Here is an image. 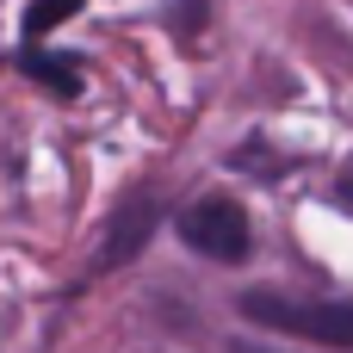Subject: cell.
Wrapping results in <instances>:
<instances>
[{"label":"cell","mask_w":353,"mask_h":353,"mask_svg":"<svg viewBox=\"0 0 353 353\" xmlns=\"http://www.w3.org/2000/svg\"><path fill=\"white\" fill-rule=\"evenodd\" d=\"M242 323L310 341V347H335L353 353V298H323V292H285V285H261L236 298Z\"/></svg>","instance_id":"6da1fadb"},{"label":"cell","mask_w":353,"mask_h":353,"mask_svg":"<svg viewBox=\"0 0 353 353\" xmlns=\"http://www.w3.org/2000/svg\"><path fill=\"white\" fill-rule=\"evenodd\" d=\"M174 236L217 267H242L254 254V223L230 192H199L186 211H174Z\"/></svg>","instance_id":"7a4b0ae2"},{"label":"cell","mask_w":353,"mask_h":353,"mask_svg":"<svg viewBox=\"0 0 353 353\" xmlns=\"http://www.w3.org/2000/svg\"><path fill=\"white\" fill-rule=\"evenodd\" d=\"M155 223H161V205H155L149 192H137L124 211H112V230H105V242H99V254H93V273H118V267H130V261L149 248Z\"/></svg>","instance_id":"3957f363"},{"label":"cell","mask_w":353,"mask_h":353,"mask_svg":"<svg viewBox=\"0 0 353 353\" xmlns=\"http://www.w3.org/2000/svg\"><path fill=\"white\" fill-rule=\"evenodd\" d=\"M12 68H19L25 81H37L43 93H56V99H81V68H74V56H50V50L25 43V50L12 56Z\"/></svg>","instance_id":"277c9868"},{"label":"cell","mask_w":353,"mask_h":353,"mask_svg":"<svg viewBox=\"0 0 353 353\" xmlns=\"http://www.w3.org/2000/svg\"><path fill=\"white\" fill-rule=\"evenodd\" d=\"M81 6H87V0H31V6H25V43H37V37H50L56 25H68Z\"/></svg>","instance_id":"5b68a950"},{"label":"cell","mask_w":353,"mask_h":353,"mask_svg":"<svg viewBox=\"0 0 353 353\" xmlns=\"http://www.w3.org/2000/svg\"><path fill=\"white\" fill-rule=\"evenodd\" d=\"M205 12H211L205 0H180V19H174V31H180V37H192V31L205 25Z\"/></svg>","instance_id":"8992f818"},{"label":"cell","mask_w":353,"mask_h":353,"mask_svg":"<svg viewBox=\"0 0 353 353\" xmlns=\"http://www.w3.org/2000/svg\"><path fill=\"white\" fill-rule=\"evenodd\" d=\"M335 205H347V211H353V155H347V168L335 174Z\"/></svg>","instance_id":"52a82bcc"},{"label":"cell","mask_w":353,"mask_h":353,"mask_svg":"<svg viewBox=\"0 0 353 353\" xmlns=\"http://www.w3.org/2000/svg\"><path fill=\"white\" fill-rule=\"evenodd\" d=\"M230 353H273V347H254V341H236Z\"/></svg>","instance_id":"ba28073f"}]
</instances>
